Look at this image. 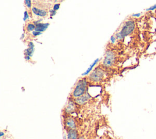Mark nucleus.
I'll list each match as a JSON object with an SVG mask.
<instances>
[{
    "label": "nucleus",
    "instance_id": "nucleus-1",
    "mask_svg": "<svg viewBox=\"0 0 156 139\" xmlns=\"http://www.w3.org/2000/svg\"><path fill=\"white\" fill-rule=\"evenodd\" d=\"M51 7V4L46 3L40 1L34 2L33 6L32 7V12L39 16L44 17L48 15V10Z\"/></svg>",
    "mask_w": 156,
    "mask_h": 139
},
{
    "label": "nucleus",
    "instance_id": "nucleus-2",
    "mask_svg": "<svg viewBox=\"0 0 156 139\" xmlns=\"http://www.w3.org/2000/svg\"><path fill=\"white\" fill-rule=\"evenodd\" d=\"M87 85L88 82L85 78L79 80L74 88L72 93V96L76 99L83 95L87 91Z\"/></svg>",
    "mask_w": 156,
    "mask_h": 139
},
{
    "label": "nucleus",
    "instance_id": "nucleus-3",
    "mask_svg": "<svg viewBox=\"0 0 156 139\" xmlns=\"http://www.w3.org/2000/svg\"><path fill=\"white\" fill-rule=\"evenodd\" d=\"M135 27V22L133 20H128L127 21L122 27L121 31L116 34V37L118 39H122L127 35L132 34L134 30Z\"/></svg>",
    "mask_w": 156,
    "mask_h": 139
},
{
    "label": "nucleus",
    "instance_id": "nucleus-4",
    "mask_svg": "<svg viewBox=\"0 0 156 139\" xmlns=\"http://www.w3.org/2000/svg\"><path fill=\"white\" fill-rule=\"evenodd\" d=\"M104 76V71L100 68H96L95 70L91 72L89 76V79L91 81L94 82H100L102 80Z\"/></svg>",
    "mask_w": 156,
    "mask_h": 139
},
{
    "label": "nucleus",
    "instance_id": "nucleus-5",
    "mask_svg": "<svg viewBox=\"0 0 156 139\" xmlns=\"http://www.w3.org/2000/svg\"><path fill=\"white\" fill-rule=\"evenodd\" d=\"M115 61V55L112 51H107L104 60L103 61V65L106 67L112 66Z\"/></svg>",
    "mask_w": 156,
    "mask_h": 139
},
{
    "label": "nucleus",
    "instance_id": "nucleus-6",
    "mask_svg": "<svg viewBox=\"0 0 156 139\" xmlns=\"http://www.w3.org/2000/svg\"><path fill=\"white\" fill-rule=\"evenodd\" d=\"M91 98V96L87 91L83 95L76 99V102L79 105H83Z\"/></svg>",
    "mask_w": 156,
    "mask_h": 139
},
{
    "label": "nucleus",
    "instance_id": "nucleus-7",
    "mask_svg": "<svg viewBox=\"0 0 156 139\" xmlns=\"http://www.w3.org/2000/svg\"><path fill=\"white\" fill-rule=\"evenodd\" d=\"M65 126L69 129H76V124L73 118L68 117L65 120Z\"/></svg>",
    "mask_w": 156,
    "mask_h": 139
},
{
    "label": "nucleus",
    "instance_id": "nucleus-8",
    "mask_svg": "<svg viewBox=\"0 0 156 139\" xmlns=\"http://www.w3.org/2000/svg\"><path fill=\"white\" fill-rule=\"evenodd\" d=\"M79 133L76 129H69L67 133V139H78Z\"/></svg>",
    "mask_w": 156,
    "mask_h": 139
},
{
    "label": "nucleus",
    "instance_id": "nucleus-9",
    "mask_svg": "<svg viewBox=\"0 0 156 139\" xmlns=\"http://www.w3.org/2000/svg\"><path fill=\"white\" fill-rule=\"evenodd\" d=\"M75 109H76L75 103L71 101H69L65 108V111L67 113H71L74 112Z\"/></svg>",
    "mask_w": 156,
    "mask_h": 139
},
{
    "label": "nucleus",
    "instance_id": "nucleus-10",
    "mask_svg": "<svg viewBox=\"0 0 156 139\" xmlns=\"http://www.w3.org/2000/svg\"><path fill=\"white\" fill-rule=\"evenodd\" d=\"M49 25V23H36L35 24V30L39 31V32L44 31L48 28Z\"/></svg>",
    "mask_w": 156,
    "mask_h": 139
},
{
    "label": "nucleus",
    "instance_id": "nucleus-11",
    "mask_svg": "<svg viewBox=\"0 0 156 139\" xmlns=\"http://www.w3.org/2000/svg\"><path fill=\"white\" fill-rule=\"evenodd\" d=\"M28 46V48L24 50V55L32 57L34 51V45L32 42H30Z\"/></svg>",
    "mask_w": 156,
    "mask_h": 139
},
{
    "label": "nucleus",
    "instance_id": "nucleus-12",
    "mask_svg": "<svg viewBox=\"0 0 156 139\" xmlns=\"http://www.w3.org/2000/svg\"><path fill=\"white\" fill-rule=\"evenodd\" d=\"M99 62V59H96L94 62H93V63H91V65L90 66V67L87 70V71H85V72H84L82 75V76H85V75H87L91 70H92V69H93V68L94 66V65L98 63Z\"/></svg>",
    "mask_w": 156,
    "mask_h": 139
},
{
    "label": "nucleus",
    "instance_id": "nucleus-13",
    "mask_svg": "<svg viewBox=\"0 0 156 139\" xmlns=\"http://www.w3.org/2000/svg\"><path fill=\"white\" fill-rule=\"evenodd\" d=\"M26 29L28 31H32L33 30H35V26L32 23H28L27 26H26Z\"/></svg>",
    "mask_w": 156,
    "mask_h": 139
},
{
    "label": "nucleus",
    "instance_id": "nucleus-14",
    "mask_svg": "<svg viewBox=\"0 0 156 139\" xmlns=\"http://www.w3.org/2000/svg\"><path fill=\"white\" fill-rule=\"evenodd\" d=\"M25 4L29 9L31 7V1H30V0H25Z\"/></svg>",
    "mask_w": 156,
    "mask_h": 139
},
{
    "label": "nucleus",
    "instance_id": "nucleus-15",
    "mask_svg": "<svg viewBox=\"0 0 156 139\" xmlns=\"http://www.w3.org/2000/svg\"><path fill=\"white\" fill-rule=\"evenodd\" d=\"M156 10V4H154V5H152V6L150 7L149 8L147 9H146V11H150V10Z\"/></svg>",
    "mask_w": 156,
    "mask_h": 139
},
{
    "label": "nucleus",
    "instance_id": "nucleus-16",
    "mask_svg": "<svg viewBox=\"0 0 156 139\" xmlns=\"http://www.w3.org/2000/svg\"><path fill=\"white\" fill-rule=\"evenodd\" d=\"M41 34V32L37 31V30H35V31H34V32H32V35H33L34 36H37V35H40Z\"/></svg>",
    "mask_w": 156,
    "mask_h": 139
},
{
    "label": "nucleus",
    "instance_id": "nucleus-17",
    "mask_svg": "<svg viewBox=\"0 0 156 139\" xmlns=\"http://www.w3.org/2000/svg\"><path fill=\"white\" fill-rule=\"evenodd\" d=\"M59 7H60V4H55L54 7H53V10H57L59 9Z\"/></svg>",
    "mask_w": 156,
    "mask_h": 139
},
{
    "label": "nucleus",
    "instance_id": "nucleus-18",
    "mask_svg": "<svg viewBox=\"0 0 156 139\" xmlns=\"http://www.w3.org/2000/svg\"><path fill=\"white\" fill-rule=\"evenodd\" d=\"M24 14V20L25 21V20H26L28 18L29 15H28V13H27V11H25Z\"/></svg>",
    "mask_w": 156,
    "mask_h": 139
},
{
    "label": "nucleus",
    "instance_id": "nucleus-19",
    "mask_svg": "<svg viewBox=\"0 0 156 139\" xmlns=\"http://www.w3.org/2000/svg\"><path fill=\"white\" fill-rule=\"evenodd\" d=\"M24 58L26 60H30V57L29 56V55H25Z\"/></svg>",
    "mask_w": 156,
    "mask_h": 139
},
{
    "label": "nucleus",
    "instance_id": "nucleus-20",
    "mask_svg": "<svg viewBox=\"0 0 156 139\" xmlns=\"http://www.w3.org/2000/svg\"><path fill=\"white\" fill-rule=\"evenodd\" d=\"M111 41H112V43H115V38L113 36H112V37H111Z\"/></svg>",
    "mask_w": 156,
    "mask_h": 139
},
{
    "label": "nucleus",
    "instance_id": "nucleus-21",
    "mask_svg": "<svg viewBox=\"0 0 156 139\" xmlns=\"http://www.w3.org/2000/svg\"><path fill=\"white\" fill-rule=\"evenodd\" d=\"M140 14H141V13H137V14H134V15H133L132 16H140Z\"/></svg>",
    "mask_w": 156,
    "mask_h": 139
},
{
    "label": "nucleus",
    "instance_id": "nucleus-22",
    "mask_svg": "<svg viewBox=\"0 0 156 139\" xmlns=\"http://www.w3.org/2000/svg\"><path fill=\"white\" fill-rule=\"evenodd\" d=\"M78 139H85L83 137H79Z\"/></svg>",
    "mask_w": 156,
    "mask_h": 139
},
{
    "label": "nucleus",
    "instance_id": "nucleus-23",
    "mask_svg": "<svg viewBox=\"0 0 156 139\" xmlns=\"http://www.w3.org/2000/svg\"><path fill=\"white\" fill-rule=\"evenodd\" d=\"M24 37V34H23L22 35H21V38H23Z\"/></svg>",
    "mask_w": 156,
    "mask_h": 139
},
{
    "label": "nucleus",
    "instance_id": "nucleus-24",
    "mask_svg": "<svg viewBox=\"0 0 156 139\" xmlns=\"http://www.w3.org/2000/svg\"><path fill=\"white\" fill-rule=\"evenodd\" d=\"M56 1H57V0H56Z\"/></svg>",
    "mask_w": 156,
    "mask_h": 139
},
{
    "label": "nucleus",
    "instance_id": "nucleus-25",
    "mask_svg": "<svg viewBox=\"0 0 156 139\" xmlns=\"http://www.w3.org/2000/svg\"><path fill=\"white\" fill-rule=\"evenodd\" d=\"M61 1H62V0H61Z\"/></svg>",
    "mask_w": 156,
    "mask_h": 139
}]
</instances>
